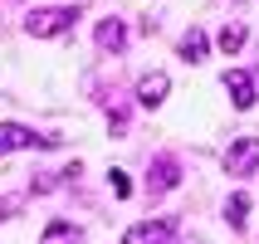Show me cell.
Returning <instances> with one entry per match:
<instances>
[{
	"label": "cell",
	"mask_w": 259,
	"mask_h": 244,
	"mask_svg": "<svg viewBox=\"0 0 259 244\" xmlns=\"http://www.w3.org/2000/svg\"><path fill=\"white\" fill-rule=\"evenodd\" d=\"M73 20H78V10H69V5H49V10H29V15H25V34H34V39H54V34L73 29Z\"/></svg>",
	"instance_id": "1"
},
{
	"label": "cell",
	"mask_w": 259,
	"mask_h": 244,
	"mask_svg": "<svg viewBox=\"0 0 259 244\" xmlns=\"http://www.w3.org/2000/svg\"><path fill=\"white\" fill-rule=\"evenodd\" d=\"M25 147H59V137H39L34 127H20V122H0V157L25 152Z\"/></svg>",
	"instance_id": "2"
},
{
	"label": "cell",
	"mask_w": 259,
	"mask_h": 244,
	"mask_svg": "<svg viewBox=\"0 0 259 244\" xmlns=\"http://www.w3.org/2000/svg\"><path fill=\"white\" fill-rule=\"evenodd\" d=\"M259 166V137H235L225 152V171L230 176H249Z\"/></svg>",
	"instance_id": "3"
},
{
	"label": "cell",
	"mask_w": 259,
	"mask_h": 244,
	"mask_svg": "<svg viewBox=\"0 0 259 244\" xmlns=\"http://www.w3.org/2000/svg\"><path fill=\"white\" fill-rule=\"evenodd\" d=\"M176 234V220L161 215V220H142V225H132L127 234H122V244H166Z\"/></svg>",
	"instance_id": "4"
},
{
	"label": "cell",
	"mask_w": 259,
	"mask_h": 244,
	"mask_svg": "<svg viewBox=\"0 0 259 244\" xmlns=\"http://www.w3.org/2000/svg\"><path fill=\"white\" fill-rule=\"evenodd\" d=\"M225 93H230V103L245 113V108H254V78L249 73H240V69H230L225 73Z\"/></svg>",
	"instance_id": "5"
},
{
	"label": "cell",
	"mask_w": 259,
	"mask_h": 244,
	"mask_svg": "<svg viewBox=\"0 0 259 244\" xmlns=\"http://www.w3.org/2000/svg\"><path fill=\"white\" fill-rule=\"evenodd\" d=\"M166 88H171L166 73H142V83H137V103H142V108H161Z\"/></svg>",
	"instance_id": "6"
},
{
	"label": "cell",
	"mask_w": 259,
	"mask_h": 244,
	"mask_svg": "<svg viewBox=\"0 0 259 244\" xmlns=\"http://www.w3.org/2000/svg\"><path fill=\"white\" fill-rule=\"evenodd\" d=\"M176 181H181V166H176V157H157V161H152V190H171Z\"/></svg>",
	"instance_id": "7"
},
{
	"label": "cell",
	"mask_w": 259,
	"mask_h": 244,
	"mask_svg": "<svg viewBox=\"0 0 259 244\" xmlns=\"http://www.w3.org/2000/svg\"><path fill=\"white\" fill-rule=\"evenodd\" d=\"M205 49H210L205 29H196V25H191L186 34H181V59H186V64H201V59H205Z\"/></svg>",
	"instance_id": "8"
},
{
	"label": "cell",
	"mask_w": 259,
	"mask_h": 244,
	"mask_svg": "<svg viewBox=\"0 0 259 244\" xmlns=\"http://www.w3.org/2000/svg\"><path fill=\"white\" fill-rule=\"evenodd\" d=\"M122 44H127V25H122V20H103L98 25V49H122Z\"/></svg>",
	"instance_id": "9"
},
{
	"label": "cell",
	"mask_w": 259,
	"mask_h": 244,
	"mask_svg": "<svg viewBox=\"0 0 259 244\" xmlns=\"http://www.w3.org/2000/svg\"><path fill=\"white\" fill-rule=\"evenodd\" d=\"M245 220H249V196H230L225 201V225L230 230H245Z\"/></svg>",
	"instance_id": "10"
},
{
	"label": "cell",
	"mask_w": 259,
	"mask_h": 244,
	"mask_svg": "<svg viewBox=\"0 0 259 244\" xmlns=\"http://www.w3.org/2000/svg\"><path fill=\"white\" fill-rule=\"evenodd\" d=\"M245 39H249V34H245V25H225L215 44L225 49V54H240V49H245Z\"/></svg>",
	"instance_id": "11"
},
{
	"label": "cell",
	"mask_w": 259,
	"mask_h": 244,
	"mask_svg": "<svg viewBox=\"0 0 259 244\" xmlns=\"http://www.w3.org/2000/svg\"><path fill=\"white\" fill-rule=\"evenodd\" d=\"M73 239H78V230H73L69 220H54V225L44 230V239H39V244H73Z\"/></svg>",
	"instance_id": "12"
},
{
	"label": "cell",
	"mask_w": 259,
	"mask_h": 244,
	"mask_svg": "<svg viewBox=\"0 0 259 244\" xmlns=\"http://www.w3.org/2000/svg\"><path fill=\"white\" fill-rule=\"evenodd\" d=\"M108 186H113V196H117V201H127V196H132V181H127V171H108Z\"/></svg>",
	"instance_id": "13"
},
{
	"label": "cell",
	"mask_w": 259,
	"mask_h": 244,
	"mask_svg": "<svg viewBox=\"0 0 259 244\" xmlns=\"http://www.w3.org/2000/svg\"><path fill=\"white\" fill-rule=\"evenodd\" d=\"M176 244H201V239H196V234H186V239H176Z\"/></svg>",
	"instance_id": "14"
}]
</instances>
